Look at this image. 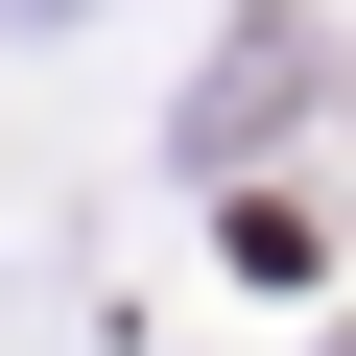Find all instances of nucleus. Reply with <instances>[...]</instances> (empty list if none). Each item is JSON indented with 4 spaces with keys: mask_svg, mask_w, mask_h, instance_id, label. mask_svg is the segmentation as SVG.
I'll return each instance as SVG.
<instances>
[{
    "mask_svg": "<svg viewBox=\"0 0 356 356\" xmlns=\"http://www.w3.org/2000/svg\"><path fill=\"white\" fill-rule=\"evenodd\" d=\"M238 48H261L285 95H356V0H238Z\"/></svg>",
    "mask_w": 356,
    "mask_h": 356,
    "instance_id": "1",
    "label": "nucleus"
}]
</instances>
